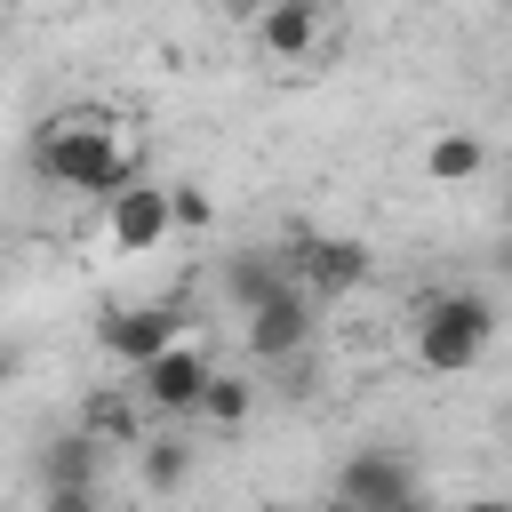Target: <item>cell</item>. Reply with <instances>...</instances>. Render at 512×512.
Returning <instances> with one entry per match:
<instances>
[{
  "label": "cell",
  "mask_w": 512,
  "mask_h": 512,
  "mask_svg": "<svg viewBox=\"0 0 512 512\" xmlns=\"http://www.w3.org/2000/svg\"><path fill=\"white\" fill-rule=\"evenodd\" d=\"M208 344L200 336H176L168 352H152L144 368H136V400L152 408V416H192V400H200V384H208Z\"/></svg>",
  "instance_id": "6"
},
{
  "label": "cell",
  "mask_w": 512,
  "mask_h": 512,
  "mask_svg": "<svg viewBox=\"0 0 512 512\" xmlns=\"http://www.w3.org/2000/svg\"><path fill=\"white\" fill-rule=\"evenodd\" d=\"M328 32V0H256L248 16V40L272 56V64H304Z\"/></svg>",
  "instance_id": "8"
},
{
  "label": "cell",
  "mask_w": 512,
  "mask_h": 512,
  "mask_svg": "<svg viewBox=\"0 0 512 512\" xmlns=\"http://www.w3.org/2000/svg\"><path fill=\"white\" fill-rule=\"evenodd\" d=\"M32 168L64 192H88V200H112L120 184H136V144L104 120H40L32 136Z\"/></svg>",
  "instance_id": "1"
},
{
  "label": "cell",
  "mask_w": 512,
  "mask_h": 512,
  "mask_svg": "<svg viewBox=\"0 0 512 512\" xmlns=\"http://www.w3.org/2000/svg\"><path fill=\"white\" fill-rule=\"evenodd\" d=\"M432 8H440V0H432Z\"/></svg>",
  "instance_id": "21"
},
{
  "label": "cell",
  "mask_w": 512,
  "mask_h": 512,
  "mask_svg": "<svg viewBox=\"0 0 512 512\" xmlns=\"http://www.w3.org/2000/svg\"><path fill=\"white\" fill-rule=\"evenodd\" d=\"M104 232H112V248L120 256H152L160 240H168V192L160 184H120L112 200H104Z\"/></svg>",
  "instance_id": "9"
},
{
  "label": "cell",
  "mask_w": 512,
  "mask_h": 512,
  "mask_svg": "<svg viewBox=\"0 0 512 512\" xmlns=\"http://www.w3.org/2000/svg\"><path fill=\"white\" fill-rule=\"evenodd\" d=\"M280 280H288V272H280V256H232V264H224V296H232L240 312H248L256 296H272Z\"/></svg>",
  "instance_id": "15"
},
{
  "label": "cell",
  "mask_w": 512,
  "mask_h": 512,
  "mask_svg": "<svg viewBox=\"0 0 512 512\" xmlns=\"http://www.w3.org/2000/svg\"><path fill=\"white\" fill-rule=\"evenodd\" d=\"M248 408H256V376H240V368H208V384H200L192 416H200V424H216V432H232V424H248Z\"/></svg>",
  "instance_id": "12"
},
{
  "label": "cell",
  "mask_w": 512,
  "mask_h": 512,
  "mask_svg": "<svg viewBox=\"0 0 512 512\" xmlns=\"http://www.w3.org/2000/svg\"><path fill=\"white\" fill-rule=\"evenodd\" d=\"M392 512H440V504H432V488H424V480H416V488H408V496H400V504H392Z\"/></svg>",
  "instance_id": "18"
},
{
  "label": "cell",
  "mask_w": 512,
  "mask_h": 512,
  "mask_svg": "<svg viewBox=\"0 0 512 512\" xmlns=\"http://www.w3.org/2000/svg\"><path fill=\"white\" fill-rule=\"evenodd\" d=\"M480 168H488V144H480L472 128H440V136L424 144V176H432V184H472Z\"/></svg>",
  "instance_id": "13"
},
{
  "label": "cell",
  "mask_w": 512,
  "mask_h": 512,
  "mask_svg": "<svg viewBox=\"0 0 512 512\" xmlns=\"http://www.w3.org/2000/svg\"><path fill=\"white\" fill-rule=\"evenodd\" d=\"M40 480L48 488H96V440H80V432L48 440L40 448Z\"/></svg>",
  "instance_id": "14"
},
{
  "label": "cell",
  "mask_w": 512,
  "mask_h": 512,
  "mask_svg": "<svg viewBox=\"0 0 512 512\" xmlns=\"http://www.w3.org/2000/svg\"><path fill=\"white\" fill-rule=\"evenodd\" d=\"M496 328H504V312H496L488 288H440V296L416 304V368H432V376H464V368L488 360Z\"/></svg>",
  "instance_id": "2"
},
{
  "label": "cell",
  "mask_w": 512,
  "mask_h": 512,
  "mask_svg": "<svg viewBox=\"0 0 512 512\" xmlns=\"http://www.w3.org/2000/svg\"><path fill=\"white\" fill-rule=\"evenodd\" d=\"M448 512H512L504 496H472V504H448Z\"/></svg>",
  "instance_id": "19"
},
{
  "label": "cell",
  "mask_w": 512,
  "mask_h": 512,
  "mask_svg": "<svg viewBox=\"0 0 512 512\" xmlns=\"http://www.w3.org/2000/svg\"><path fill=\"white\" fill-rule=\"evenodd\" d=\"M40 512H96V488H48Z\"/></svg>",
  "instance_id": "17"
},
{
  "label": "cell",
  "mask_w": 512,
  "mask_h": 512,
  "mask_svg": "<svg viewBox=\"0 0 512 512\" xmlns=\"http://www.w3.org/2000/svg\"><path fill=\"white\" fill-rule=\"evenodd\" d=\"M80 440H96V448H136V440H144V400H136L128 384L88 392V400H80Z\"/></svg>",
  "instance_id": "10"
},
{
  "label": "cell",
  "mask_w": 512,
  "mask_h": 512,
  "mask_svg": "<svg viewBox=\"0 0 512 512\" xmlns=\"http://www.w3.org/2000/svg\"><path fill=\"white\" fill-rule=\"evenodd\" d=\"M280 272H288L312 304H336V296H352V288L376 280V248H368L360 232H304Z\"/></svg>",
  "instance_id": "3"
},
{
  "label": "cell",
  "mask_w": 512,
  "mask_h": 512,
  "mask_svg": "<svg viewBox=\"0 0 512 512\" xmlns=\"http://www.w3.org/2000/svg\"><path fill=\"white\" fill-rule=\"evenodd\" d=\"M176 336H184V312H176V304H112V312L96 320V344H104L128 376H136L152 352H168Z\"/></svg>",
  "instance_id": "7"
},
{
  "label": "cell",
  "mask_w": 512,
  "mask_h": 512,
  "mask_svg": "<svg viewBox=\"0 0 512 512\" xmlns=\"http://www.w3.org/2000/svg\"><path fill=\"white\" fill-rule=\"evenodd\" d=\"M160 192H168V232H208L216 224V200L200 184H160Z\"/></svg>",
  "instance_id": "16"
},
{
  "label": "cell",
  "mask_w": 512,
  "mask_h": 512,
  "mask_svg": "<svg viewBox=\"0 0 512 512\" xmlns=\"http://www.w3.org/2000/svg\"><path fill=\"white\" fill-rule=\"evenodd\" d=\"M128 456H136V480H144L152 496H176V488H192V440H184V432H144Z\"/></svg>",
  "instance_id": "11"
},
{
  "label": "cell",
  "mask_w": 512,
  "mask_h": 512,
  "mask_svg": "<svg viewBox=\"0 0 512 512\" xmlns=\"http://www.w3.org/2000/svg\"><path fill=\"white\" fill-rule=\"evenodd\" d=\"M312 328H320V304H312L296 280H280L272 296H256V304L240 312V336H248V360H256V368H288V360H304Z\"/></svg>",
  "instance_id": "4"
},
{
  "label": "cell",
  "mask_w": 512,
  "mask_h": 512,
  "mask_svg": "<svg viewBox=\"0 0 512 512\" xmlns=\"http://www.w3.org/2000/svg\"><path fill=\"white\" fill-rule=\"evenodd\" d=\"M408 488H416V464L400 448H384V440H368V448H352L336 464V512H392Z\"/></svg>",
  "instance_id": "5"
},
{
  "label": "cell",
  "mask_w": 512,
  "mask_h": 512,
  "mask_svg": "<svg viewBox=\"0 0 512 512\" xmlns=\"http://www.w3.org/2000/svg\"><path fill=\"white\" fill-rule=\"evenodd\" d=\"M256 512H304V504H288V496H264V504H256Z\"/></svg>",
  "instance_id": "20"
}]
</instances>
